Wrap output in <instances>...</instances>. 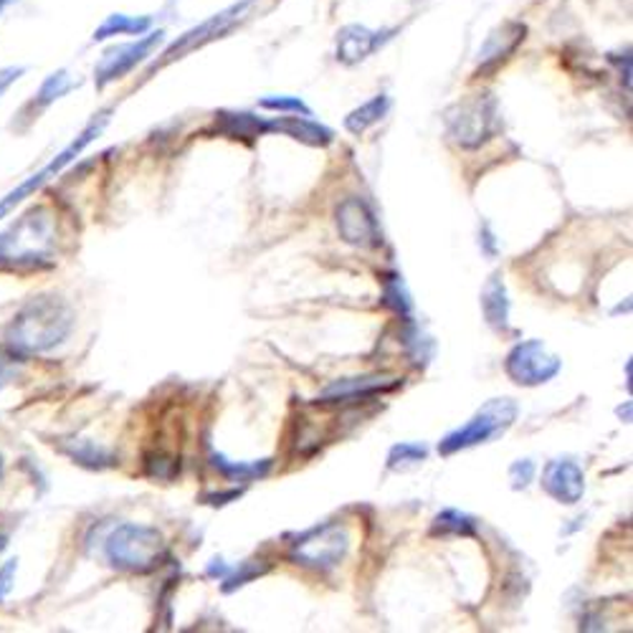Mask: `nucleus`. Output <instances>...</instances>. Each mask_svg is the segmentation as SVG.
<instances>
[{
	"mask_svg": "<svg viewBox=\"0 0 633 633\" xmlns=\"http://www.w3.org/2000/svg\"><path fill=\"white\" fill-rule=\"evenodd\" d=\"M112 568L127 572H152L165 560V540L155 527L119 525L104 542Z\"/></svg>",
	"mask_w": 633,
	"mask_h": 633,
	"instance_id": "7ed1b4c3",
	"label": "nucleus"
},
{
	"mask_svg": "<svg viewBox=\"0 0 633 633\" xmlns=\"http://www.w3.org/2000/svg\"><path fill=\"white\" fill-rule=\"evenodd\" d=\"M152 25V19H135V15H125V13H115L104 21L97 31H94V41H107L115 36H140V33H147Z\"/></svg>",
	"mask_w": 633,
	"mask_h": 633,
	"instance_id": "aec40b11",
	"label": "nucleus"
},
{
	"mask_svg": "<svg viewBox=\"0 0 633 633\" xmlns=\"http://www.w3.org/2000/svg\"><path fill=\"white\" fill-rule=\"evenodd\" d=\"M251 3H254V0H241V3H233L229 8H223L221 13H215V15H211V19H205L203 23H198L196 29L186 31L183 36H180L178 41H172L168 51H165L162 64H170V62H176V59H183L186 54H190V51H196V49L205 46V43L221 39L223 33H229L233 25L244 19Z\"/></svg>",
	"mask_w": 633,
	"mask_h": 633,
	"instance_id": "1a4fd4ad",
	"label": "nucleus"
},
{
	"mask_svg": "<svg viewBox=\"0 0 633 633\" xmlns=\"http://www.w3.org/2000/svg\"><path fill=\"white\" fill-rule=\"evenodd\" d=\"M74 86L76 84L72 82V76H68L66 72H54L51 76H46V82L41 84L36 99H39L41 107H46V104L62 99L66 92L74 89Z\"/></svg>",
	"mask_w": 633,
	"mask_h": 633,
	"instance_id": "5701e85b",
	"label": "nucleus"
},
{
	"mask_svg": "<svg viewBox=\"0 0 633 633\" xmlns=\"http://www.w3.org/2000/svg\"><path fill=\"white\" fill-rule=\"evenodd\" d=\"M6 545H8V537H6V535H0V552L6 550Z\"/></svg>",
	"mask_w": 633,
	"mask_h": 633,
	"instance_id": "72a5a7b5",
	"label": "nucleus"
},
{
	"mask_svg": "<svg viewBox=\"0 0 633 633\" xmlns=\"http://www.w3.org/2000/svg\"><path fill=\"white\" fill-rule=\"evenodd\" d=\"M542 487L552 499L562 502V505H578L585 494V474L570 458H558V462H550L548 470H545Z\"/></svg>",
	"mask_w": 633,
	"mask_h": 633,
	"instance_id": "4468645a",
	"label": "nucleus"
},
{
	"mask_svg": "<svg viewBox=\"0 0 633 633\" xmlns=\"http://www.w3.org/2000/svg\"><path fill=\"white\" fill-rule=\"evenodd\" d=\"M386 305L398 312V315H409L411 312V299L403 289L401 276H388L386 279Z\"/></svg>",
	"mask_w": 633,
	"mask_h": 633,
	"instance_id": "a878e982",
	"label": "nucleus"
},
{
	"mask_svg": "<svg viewBox=\"0 0 633 633\" xmlns=\"http://www.w3.org/2000/svg\"><path fill=\"white\" fill-rule=\"evenodd\" d=\"M433 532H441V535H474V523L472 517H466L464 511L458 509H446L441 511L436 517V523H433Z\"/></svg>",
	"mask_w": 633,
	"mask_h": 633,
	"instance_id": "b1692460",
	"label": "nucleus"
},
{
	"mask_svg": "<svg viewBox=\"0 0 633 633\" xmlns=\"http://www.w3.org/2000/svg\"><path fill=\"white\" fill-rule=\"evenodd\" d=\"M264 109H276V112H292V115H312V109L299 97H266L262 99Z\"/></svg>",
	"mask_w": 633,
	"mask_h": 633,
	"instance_id": "bb28decb",
	"label": "nucleus"
},
{
	"mask_svg": "<svg viewBox=\"0 0 633 633\" xmlns=\"http://www.w3.org/2000/svg\"><path fill=\"white\" fill-rule=\"evenodd\" d=\"M393 29L383 31H372L368 25H345V29L337 33V62L355 66L360 62H366L368 56L376 54L378 49H383L386 43L393 39Z\"/></svg>",
	"mask_w": 633,
	"mask_h": 633,
	"instance_id": "f8f14e48",
	"label": "nucleus"
},
{
	"mask_svg": "<svg viewBox=\"0 0 633 633\" xmlns=\"http://www.w3.org/2000/svg\"><path fill=\"white\" fill-rule=\"evenodd\" d=\"M532 476H535V464L530 462V458H525V462H517V464H511V470H509V479L511 484H515V489L519 487H527V484L532 482Z\"/></svg>",
	"mask_w": 633,
	"mask_h": 633,
	"instance_id": "cd10ccee",
	"label": "nucleus"
},
{
	"mask_svg": "<svg viewBox=\"0 0 633 633\" xmlns=\"http://www.w3.org/2000/svg\"><path fill=\"white\" fill-rule=\"evenodd\" d=\"M390 109V99L386 94H378V97H372L370 102L360 104L358 109H352L348 117H345V127H348V133L352 135H362L368 133L370 127H376L380 119L388 115Z\"/></svg>",
	"mask_w": 633,
	"mask_h": 633,
	"instance_id": "a211bd4d",
	"label": "nucleus"
},
{
	"mask_svg": "<svg viewBox=\"0 0 633 633\" xmlns=\"http://www.w3.org/2000/svg\"><path fill=\"white\" fill-rule=\"evenodd\" d=\"M104 125H107V115H99V119H92V123L84 127V133H82L80 137H76V140H74L72 145L64 147V150L59 152L56 158L46 165V168L39 170V172H33V176L25 178L19 188H13L11 193H8V196L3 198V201H0V221H3L6 215L11 213L15 205H21V203L25 201V198H31L33 193H36V190H41L43 186H46L49 180H54L56 176H62L66 165H72V162L84 152V147L89 145V143L94 140V137L102 135Z\"/></svg>",
	"mask_w": 633,
	"mask_h": 633,
	"instance_id": "423d86ee",
	"label": "nucleus"
},
{
	"mask_svg": "<svg viewBox=\"0 0 633 633\" xmlns=\"http://www.w3.org/2000/svg\"><path fill=\"white\" fill-rule=\"evenodd\" d=\"M262 568H256V566H251V562H244V566H241V570H236L233 572L231 578H225V583L229 585H223V591L225 593H231L233 588H239V585H246L251 578H256V576H262Z\"/></svg>",
	"mask_w": 633,
	"mask_h": 633,
	"instance_id": "c85d7f7f",
	"label": "nucleus"
},
{
	"mask_svg": "<svg viewBox=\"0 0 633 633\" xmlns=\"http://www.w3.org/2000/svg\"><path fill=\"white\" fill-rule=\"evenodd\" d=\"M54 239V215L46 208H33L11 231L0 233V272H25V268L51 266Z\"/></svg>",
	"mask_w": 633,
	"mask_h": 633,
	"instance_id": "f03ea898",
	"label": "nucleus"
},
{
	"mask_svg": "<svg viewBox=\"0 0 633 633\" xmlns=\"http://www.w3.org/2000/svg\"><path fill=\"white\" fill-rule=\"evenodd\" d=\"M62 449H64V454L74 458V462H80L82 466H89V470H107V466L117 464V458L112 456L107 449L94 444V441L74 439V441H66Z\"/></svg>",
	"mask_w": 633,
	"mask_h": 633,
	"instance_id": "412c9836",
	"label": "nucleus"
},
{
	"mask_svg": "<svg viewBox=\"0 0 633 633\" xmlns=\"http://www.w3.org/2000/svg\"><path fill=\"white\" fill-rule=\"evenodd\" d=\"M25 74V68L23 66H6V68H0V97L11 89V86L21 80V76Z\"/></svg>",
	"mask_w": 633,
	"mask_h": 633,
	"instance_id": "2f4dec72",
	"label": "nucleus"
},
{
	"mask_svg": "<svg viewBox=\"0 0 633 633\" xmlns=\"http://www.w3.org/2000/svg\"><path fill=\"white\" fill-rule=\"evenodd\" d=\"M497 129V102L489 94H474L446 112V133L464 150H474Z\"/></svg>",
	"mask_w": 633,
	"mask_h": 633,
	"instance_id": "39448f33",
	"label": "nucleus"
},
{
	"mask_svg": "<svg viewBox=\"0 0 633 633\" xmlns=\"http://www.w3.org/2000/svg\"><path fill=\"white\" fill-rule=\"evenodd\" d=\"M393 388L386 378H350V380H337L323 393V403H340L352 401V398H368L376 395L378 390Z\"/></svg>",
	"mask_w": 633,
	"mask_h": 633,
	"instance_id": "dca6fc26",
	"label": "nucleus"
},
{
	"mask_svg": "<svg viewBox=\"0 0 633 633\" xmlns=\"http://www.w3.org/2000/svg\"><path fill=\"white\" fill-rule=\"evenodd\" d=\"M213 466L219 472H223L229 479H239V482H249V479H256V476H264L268 472V466L272 462H259V464H233L229 458L221 456V454H213L211 456Z\"/></svg>",
	"mask_w": 633,
	"mask_h": 633,
	"instance_id": "4be33fe9",
	"label": "nucleus"
},
{
	"mask_svg": "<svg viewBox=\"0 0 633 633\" xmlns=\"http://www.w3.org/2000/svg\"><path fill=\"white\" fill-rule=\"evenodd\" d=\"M426 456H429L426 446H419V444H398V446L390 449L388 466H390V470H403V466H409V464L426 462Z\"/></svg>",
	"mask_w": 633,
	"mask_h": 633,
	"instance_id": "393cba45",
	"label": "nucleus"
},
{
	"mask_svg": "<svg viewBox=\"0 0 633 633\" xmlns=\"http://www.w3.org/2000/svg\"><path fill=\"white\" fill-rule=\"evenodd\" d=\"M11 3H13V0H0V13H3V11H6V8H8V6H11Z\"/></svg>",
	"mask_w": 633,
	"mask_h": 633,
	"instance_id": "473e14b6",
	"label": "nucleus"
},
{
	"mask_svg": "<svg viewBox=\"0 0 633 633\" xmlns=\"http://www.w3.org/2000/svg\"><path fill=\"white\" fill-rule=\"evenodd\" d=\"M350 550V532L342 525L329 523L315 527L299 537L292 548V558L305 568L329 570L340 566Z\"/></svg>",
	"mask_w": 633,
	"mask_h": 633,
	"instance_id": "0eeeda50",
	"label": "nucleus"
},
{
	"mask_svg": "<svg viewBox=\"0 0 633 633\" xmlns=\"http://www.w3.org/2000/svg\"><path fill=\"white\" fill-rule=\"evenodd\" d=\"M337 229H340L342 241L358 249H376L380 246V225L376 213L370 211L366 201L360 198H348L337 208Z\"/></svg>",
	"mask_w": 633,
	"mask_h": 633,
	"instance_id": "9b49d317",
	"label": "nucleus"
},
{
	"mask_svg": "<svg viewBox=\"0 0 633 633\" xmlns=\"http://www.w3.org/2000/svg\"><path fill=\"white\" fill-rule=\"evenodd\" d=\"M160 41H162V31H155V33H147V36H143L140 41L123 43V46H112L104 51L99 64L94 66V84H97V89H104L107 84L127 76L137 64L145 62V59L152 54V49L158 46Z\"/></svg>",
	"mask_w": 633,
	"mask_h": 633,
	"instance_id": "9d476101",
	"label": "nucleus"
},
{
	"mask_svg": "<svg viewBox=\"0 0 633 633\" xmlns=\"http://www.w3.org/2000/svg\"><path fill=\"white\" fill-rule=\"evenodd\" d=\"M3 472H6V462H3V456H0V479H3Z\"/></svg>",
	"mask_w": 633,
	"mask_h": 633,
	"instance_id": "f704fd0d",
	"label": "nucleus"
},
{
	"mask_svg": "<svg viewBox=\"0 0 633 633\" xmlns=\"http://www.w3.org/2000/svg\"><path fill=\"white\" fill-rule=\"evenodd\" d=\"M517 403L511 398H494V401L484 403L479 411L474 413L472 421H466L462 429L451 431L449 436L441 441L439 451L444 456L456 454V451L489 444L499 433H505L517 419Z\"/></svg>",
	"mask_w": 633,
	"mask_h": 633,
	"instance_id": "20e7f679",
	"label": "nucleus"
},
{
	"mask_svg": "<svg viewBox=\"0 0 633 633\" xmlns=\"http://www.w3.org/2000/svg\"><path fill=\"white\" fill-rule=\"evenodd\" d=\"M74 329V309L56 294L31 297L6 327V345L19 358L43 355L62 345Z\"/></svg>",
	"mask_w": 633,
	"mask_h": 633,
	"instance_id": "f257e3e1",
	"label": "nucleus"
},
{
	"mask_svg": "<svg viewBox=\"0 0 633 633\" xmlns=\"http://www.w3.org/2000/svg\"><path fill=\"white\" fill-rule=\"evenodd\" d=\"M15 570H19V560H8L3 568H0V603L6 601V595L13 591V580Z\"/></svg>",
	"mask_w": 633,
	"mask_h": 633,
	"instance_id": "c756f323",
	"label": "nucleus"
},
{
	"mask_svg": "<svg viewBox=\"0 0 633 633\" xmlns=\"http://www.w3.org/2000/svg\"><path fill=\"white\" fill-rule=\"evenodd\" d=\"M507 376L515 380L517 386H542L558 376L562 362L558 355H552L540 340H525L511 348L507 355Z\"/></svg>",
	"mask_w": 633,
	"mask_h": 633,
	"instance_id": "6e6552de",
	"label": "nucleus"
},
{
	"mask_svg": "<svg viewBox=\"0 0 633 633\" xmlns=\"http://www.w3.org/2000/svg\"><path fill=\"white\" fill-rule=\"evenodd\" d=\"M482 307H484V315H487V319H489V325H494V327L507 325L509 299H507L505 282H502L499 274H494L492 279L487 282V286H484Z\"/></svg>",
	"mask_w": 633,
	"mask_h": 633,
	"instance_id": "6ab92c4d",
	"label": "nucleus"
},
{
	"mask_svg": "<svg viewBox=\"0 0 633 633\" xmlns=\"http://www.w3.org/2000/svg\"><path fill=\"white\" fill-rule=\"evenodd\" d=\"M15 355L13 350L11 352H6V350H0V388H3L6 383H11V378L15 376Z\"/></svg>",
	"mask_w": 633,
	"mask_h": 633,
	"instance_id": "7c9ffc66",
	"label": "nucleus"
},
{
	"mask_svg": "<svg viewBox=\"0 0 633 633\" xmlns=\"http://www.w3.org/2000/svg\"><path fill=\"white\" fill-rule=\"evenodd\" d=\"M268 133H282L286 137H294V140L312 145V147H327L335 140L333 129L315 123V119H309L307 115L268 119Z\"/></svg>",
	"mask_w": 633,
	"mask_h": 633,
	"instance_id": "2eb2a0df",
	"label": "nucleus"
},
{
	"mask_svg": "<svg viewBox=\"0 0 633 633\" xmlns=\"http://www.w3.org/2000/svg\"><path fill=\"white\" fill-rule=\"evenodd\" d=\"M527 36V25L519 21H507L494 29L484 46L479 49V59H476V74H489L497 68L502 62L515 54L519 43Z\"/></svg>",
	"mask_w": 633,
	"mask_h": 633,
	"instance_id": "ddd939ff",
	"label": "nucleus"
},
{
	"mask_svg": "<svg viewBox=\"0 0 633 633\" xmlns=\"http://www.w3.org/2000/svg\"><path fill=\"white\" fill-rule=\"evenodd\" d=\"M215 127H219V133L233 137V140H239V137L254 140V137L268 133V119H259L249 112H221Z\"/></svg>",
	"mask_w": 633,
	"mask_h": 633,
	"instance_id": "f3484780",
	"label": "nucleus"
}]
</instances>
